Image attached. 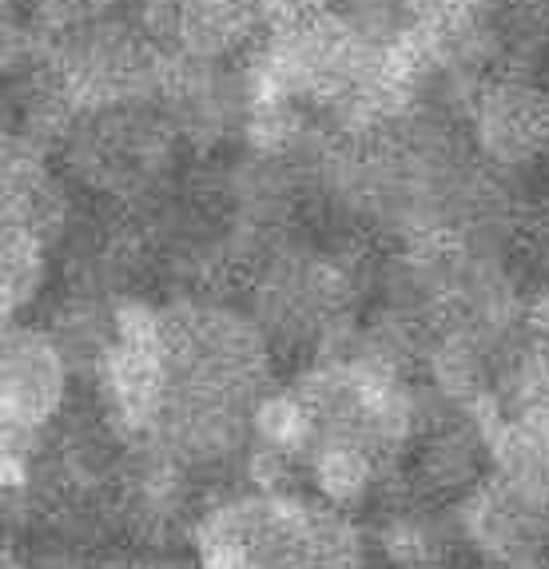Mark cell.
<instances>
[{
	"mask_svg": "<svg viewBox=\"0 0 549 569\" xmlns=\"http://www.w3.org/2000/svg\"><path fill=\"white\" fill-rule=\"evenodd\" d=\"M68 387V355L48 331L12 327L4 339V427L40 435L60 415Z\"/></svg>",
	"mask_w": 549,
	"mask_h": 569,
	"instance_id": "6da1fadb",
	"label": "cell"
},
{
	"mask_svg": "<svg viewBox=\"0 0 549 569\" xmlns=\"http://www.w3.org/2000/svg\"><path fill=\"white\" fill-rule=\"evenodd\" d=\"M478 148L502 168H521L549 148V96L526 80H498L473 100Z\"/></svg>",
	"mask_w": 549,
	"mask_h": 569,
	"instance_id": "7a4b0ae2",
	"label": "cell"
},
{
	"mask_svg": "<svg viewBox=\"0 0 549 569\" xmlns=\"http://www.w3.org/2000/svg\"><path fill=\"white\" fill-rule=\"evenodd\" d=\"M60 223H64V191L52 180L48 163L37 152H12L4 163V228L32 231L48 243Z\"/></svg>",
	"mask_w": 549,
	"mask_h": 569,
	"instance_id": "3957f363",
	"label": "cell"
},
{
	"mask_svg": "<svg viewBox=\"0 0 549 569\" xmlns=\"http://www.w3.org/2000/svg\"><path fill=\"white\" fill-rule=\"evenodd\" d=\"M44 239L32 231L4 228V315H17L32 303L44 287L48 256Z\"/></svg>",
	"mask_w": 549,
	"mask_h": 569,
	"instance_id": "277c9868",
	"label": "cell"
},
{
	"mask_svg": "<svg viewBox=\"0 0 549 569\" xmlns=\"http://www.w3.org/2000/svg\"><path fill=\"white\" fill-rule=\"evenodd\" d=\"M259 24H263L267 37H287V32H299L315 20L331 17V0H256Z\"/></svg>",
	"mask_w": 549,
	"mask_h": 569,
	"instance_id": "5b68a950",
	"label": "cell"
},
{
	"mask_svg": "<svg viewBox=\"0 0 549 569\" xmlns=\"http://www.w3.org/2000/svg\"><path fill=\"white\" fill-rule=\"evenodd\" d=\"M395 4L415 24H450V20H482L493 0H395Z\"/></svg>",
	"mask_w": 549,
	"mask_h": 569,
	"instance_id": "8992f818",
	"label": "cell"
},
{
	"mask_svg": "<svg viewBox=\"0 0 549 569\" xmlns=\"http://www.w3.org/2000/svg\"><path fill=\"white\" fill-rule=\"evenodd\" d=\"M84 4H112V0H84Z\"/></svg>",
	"mask_w": 549,
	"mask_h": 569,
	"instance_id": "52a82bcc",
	"label": "cell"
}]
</instances>
